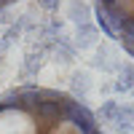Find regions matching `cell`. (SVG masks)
<instances>
[{
  "label": "cell",
  "instance_id": "4",
  "mask_svg": "<svg viewBox=\"0 0 134 134\" xmlns=\"http://www.w3.org/2000/svg\"><path fill=\"white\" fill-rule=\"evenodd\" d=\"M14 3H19V0H0V8H8V5H14Z\"/></svg>",
  "mask_w": 134,
  "mask_h": 134
},
{
  "label": "cell",
  "instance_id": "3",
  "mask_svg": "<svg viewBox=\"0 0 134 134\" xmlns=\"http://www.w3.org/2000/svg\"><path fill=\"white\" fill-rule=\"evenodd\" d=\"M118 113H121V110H118L115 102H105V105H102V121H115Z\"/></svg>",
  "mask_w": 134,
  "mask_h": 134
},
{
  "label": "cell",
  "instance_id": "1",
  "mask_svg": "<svg viewBox=\"0 0 134 134\" xmlns=\"http://www.w3.org/2000/svg\"><path fill=\"white\" fill-rule=\"evenodd\" d=\"M0 134H105L97 115L72 94L48 86L0 91Z\"/></svg>",
  "mask_w": 134,
  "mask_h": 134
},
{
  "label": "cell",
  "instance_id": "5",
  "mask_svg": "<svg viewBox=\"0 0 134 134\" xmlns=\"http://www.w3.org/2000/svg\"><path fill=\"white\" fill-rule=\"evenodd\" d=\"M57 3H59V0H43V5H46V8H57Z\"/></svg>",
  "mask_w": 134,
  "mask_h": 134
},
{
  "label": "cell",
  "instance_id": "2",
  "mask_svg": "<svg viewBox=\"0 0 134 134\" xmlns=\"http://www.w3.org/2000/svg\"><path fill=\"white\" fill-rule=\"evenodd\" d=\"M94 16L105 35L134 57V0H94Z\"/></svg>",
  "mask_w": 134,
  "mask_h": 134
}]
</instances>
